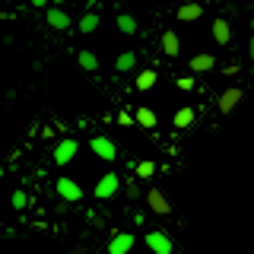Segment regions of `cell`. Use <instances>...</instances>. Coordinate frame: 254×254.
Instances as JSON below:
<instances>
[{"label": "cell", "mask_w": 254, "mask_h": 254, "mask_svg": "<svg viewBox=\"0 0 254 254\" xmlns=\"http://www.w3.org/2000/svg\"><path fill=\"white\" fill-rule=\"evenodd\" d=\"M118 124H121V127H133V124H137V118H133L130 111H121V115H118Z\"/></svg>", "instance_id": "25"}, {"label": "cell", "mask_w": 254, "mask_h": 254, "mask_svg": "<svg viewBox=\"0 0 254 254\" xmlns=\"http://www.w3.org/2000/svg\"><path fill=\"white\" fill-rule=\"evenodd\" d=\"M248 54H251V61H254V32H251V42H248Z\"/></svg>", "instance_id": "29"}, {"label": "cell", "mask_w": 254, "mask_h": 254, "mask_svg": "<svg viewBox=\"0 0 254 254\" xmlns=\"http://www.w3.org/2000/svg\"><path fill=\"white\" fill-rule=\"evenodd\" d=\"M45 22H48L51 29H58V32H67L70 26H73L70 13H67V10H61V6H45Z\"/></svg>", "instance_id": "9"}, {"label": "cell", "mask_w": 254, "mask_h": 254, "mask_svg": "<svg viewBox=\"0 0 254 254\" xmlns=\"http://www.w3.org/2000/svg\"><path fill=\"white\" fill-rule=\"evenodd\" d=\"M175 16H178L181 22H197V19L203 16V3H197V0H190V3H181Z\"/></svg>", "instance_id": "15"}, {"label": "cell", "mask_w": 254, "mask_h": 254, "mask_svg": "<svg viewBox=\"0 0 254 254\" xmlns=\"http://www.w3.org/2000/svg\"><path fill=\"white\" fill-rule=\"evenodd\" d=\"M121 190L127 194V200H140V197H143V190H140V185H137V178H127Z\"/></svg>", "instance_id": "21"}, {"label": "cell", "mask_w": 254, "mask_h": 254, "mask_svg": "<svg viewBox=\"0 0 254 254\" xmlns=\"http://www.w3.org/2000/svg\"><path fill=\"white\" fill-rule=\"evenodd\" d=\"M133 172H137V178H153V175H156V162L143 159V162H137V165H133Z\"/></svg>", "instance_id": "22"}, {"label": "cell", "mask_w": 254, "mask_h": 254, "mask_svg": "<svg viewBox=\"0 0 254 254\" xmlns=\"http://www.w3.org/2000/svg\"><path fill=\"white\" fill-rule=\"evenodd\" d=\"M89 149H92L99 159H105V162H115V159H118V146H115L108 137H102V133H95V137L89 140Z\"/></svg>", "instance_id": "8"}, {"label": "cell", "mask_w": 254, "mask_h": 254, "mask_svg": "<svg viewBox=\"0 0 254 254\" xmlns=\"http://www.w3.org/2000/svg\"><path fill=\"white\" fill-rule=\"evenodd\" d=\"M10 203H13V210H26V206H29V194H26V190H13V197H10Z\"/></svg>", "instance_id": "23"}, {"label": "cell", "mask_w": 254, "mask_h": 254, "mask_svg": "<svg viewBox=\"0 0 254 254\" xmlns=\"http://www.w3.org/2000/svg\"><path fill=\"white\" fill-rule=\"evenodd\" d=\"M251 79H254V70H251Z\"/></svg>", "instance_id": "32"}, {"label": "cell", "mask_w": 254, "mask_h": 254, "mask_svg": "<svg viewBox=\"0 0 254 254\" xmlns=\"http://www.w3.org/2000/svg\"><path fill=\"white\" fill-rule=\"evenodd\" d=\"M159 48H162L165 58H178V54H181V35L175 29H165L162 38H159Z\"/></svg>", "instance_id": "11"}, {"label": "cell", "mask_w": 254, "mask_h": 254, "mask_svg": "<svg viewBox=\"0 0 254 254\" xmlns=\"http://www.w3.org/2000/svg\"><path fill=\"white\" fill-rule=\"evenodd\" d=\"M118 29H121L124 35H133V32H137V19H133L130 13H118Z\"/></svg>", "instance_id": "20"}, {"label": "cell", "mask_w": 254, "mask_h": 254, "mask_svg": "<svg viewBox=\"0 0 254 254\" xmlns=\"http://www.w3.org/2000/svg\"><path fill=\"white\" fill-rule=\"evenodd\" d=\"M188 67H190V73H210V70H216V58L210 51H200L188 61Z\"/></svg>", "instance_id": "12"}, {"label": "cell", "mask_w": 254, "mask_h": 254, "mask_svg": "<svg viewBox=\"0 0 254 254\" xmlns=\"http://www.w3.org/2000/svg\"><path fill=\"white\" fill-rule=\"evenodd\" d=\"M76 29L83 32V35H92V32L99 29V13H95V10H86L83 16H79V26Z\"/></svg>", "instance_id": "18"}, {"label": "cell", "mask_w": 254, "mask_h": 254, "mask_svg": "<svg viewBox=\"0 0 254 254\" xmlns=\"http://www.w3.org/2000/svg\"><path fill=\"white\" fill-rule=\"evenodd\" d=\"M121 188H124V178H121V175H115V172H105L99 181H95L92 194H95V200H111V197H115Z\"/></svg>", "instance_id": "1"}, {"label": "cell", "mask_w": 254, "mask_h": 254, "mask_svg": "<svg viewBox=\"0 0 254 254\" xmlns=\"http://www.w3.org/2000/svg\"><path fill=\"white\" fill-rule=\"evenodd\" d=\"M32 6H38V10H45V6H48V0H32Z\"/></svg>", "instance_id": "28"}, {"label": "cell", "mask_w": 254, "mask_h": 254, "mask_svg": "<svg viewBox=\"0 0 254 254\" xmlns=\"http://www.w3.org/2000/svg\"><path fill=\"white\" fill-rule=\"evenodd\" d=\"M0 229H3V222H0Z\"/></svg>", "instance_id": "33"}, {"label": "cell", "mask_w": 254, "mask_h": 254, "mask_svg": "<svg viewBox=\"0 0 254 254\" xmlns=\"http://www.w3.org/2000/svg\"><path fill=\"white\" fill-rule=\"evenodd\" d=\"M133 245H137L133 232H124V229H118V232H111V238H108V254H130Z\"/></svg>", "instance_id": "6"}, {"label": "cell", "mask_w": 254, "mask_h": 254, "mask_svg": "<svg viewBox=\"0 0 254 254\" xmlns=\"http://www.w3.org/2000/svg\"><path fill=\"white\" fill-rule=\"evenodd\" d=\"M133 67H137V51H121L115 58V70H118V73H130Z\"/></svg>", "instance_id": "17"}, {"label": "cell", "mask_w": 254, "mask_h": 254, "mask_svg": "<svg viewBox=\"0 0 254 254\" xmlns=\"http://www.w3.org/2000/svg\"><path fill=\"white\" fill-rule=\"evenodd\" d=\"M58 197H64V200H70V203H79L83 200V185H79L76 178H58Z\"/></svg>", "instance_id": "7"}, {"label": "cell", "mask_w": 254, "mask_h": 254, "mask_svg": "<svg viewBox=\"0 0 254 254\" xmlns=\"http://www.w3.org/2000/svg\"><path fill=\"white\" fill-rule=\"evenodd\" d=\"M251 29H254V16H251Z\"/></svg>", "instance_id": "31"}, {"label": "cell", "mask_w": 254, "mask_h": 254, "mask_svg": "<svg viewBox=\"0 0 254 254\" xmlns=\"http://www.w3.org/2000/svg\"><path fill=\"white\" fill-rule=\"evenodd\" d=\"M143 200H146L149 213H156V216H172V203H169V197H165L159 188H149L146 194H143Z\"/></svg>", "instance_id": "5"}, {"label": "cell", "mask_w": 254, "mask_h": 254, "mask_svg": "<svg viewBox=\"0 0 254 254\" xmlns=\"http://www.w3.org/2000/svg\"><path fill=\"white\" fill-rule=\"evenodd\" d=\"M175 86H178V89H185V92H190L197 86V79L194 76H178V79H175Z\"/></svg>", "instance_id": "24"}, {"label": "cell", "mask_w": 254, "mask_h": 254, "mask_svg": "<svg viewBox=\"0 0 254 254\" xmlns=\"http://www.w3.org/2000/svg\"><path fill=\"white\" fill-rule=\"evenodd\" d=\"M99 3L102 0H86V10H99Z\"/></svg>", "instance_id": "27"}, {"label": "cell", "mask_w": 254, "mask_h": 254, "mask_svg": "<svg viewBox=\"0 0 254 254\" xmlns=\"http://www.w3.org/2000/svg\"><path fill=\"white\" fill-rule=\"evenodd\" d=\"M0 178H3V165H0Z\"/></svg>", "instance_id": "30"}, {"label": "cell", "mask_w": 254, "mask_h": 254, "mask_svg": "<svg viewBox=\"0 0 254 254\" xmlns=\"http://www.w3.org/2000/svg\"><path fill=\"white\" fill-rule=\"evenodd\" d=\"M146 248L153 251V254H175V242H172V235L169 232H162V229H153V232H146Z\"/></svg>", "instance_id": "2"}, {"label": "cell", "mask_w": 254, "mask_h": 254, "mask_svg": "<svg viewBox=\"0 0 254 254\" xmlns=\"http://www.w3.org/2000/svg\"><path fill=\"white\" fill-rule=\"evenodd\" d=\"M194 118H197V111L190 108V105H185V108H178L175 111V118H172V124L178 127V130H188L190 124H194Z\"/></svg>", "instance_id": "16"}, {"label": "cell", "mask_w": 254, "mask_h": 254, "mask_svg": "<svg viewBox=\"0 0 254 254\" xmlns=\"http://www.w3.org/2000/svg\"><path fill=\"white\" fill-rule=\"evenodd\" d=\"M76 149H79V143L73 140V137H64L58 146L51 149V159H54V165L58 169H64V165H70L73 162V156H76Z\"/></svg>", "instance_id": "3"}, {"label": "cell", "mask_w": 254, "mask_h": 254, "mask_svg": "<svg viewBox=\"0 0 254 254\" xmlns=\"http://www.w3.org/2000/svg\"><path fill=\"white\" fill-rule=\"evenodd\" d=\"M242 99H245L242 86H229V89H222V92H219V99H216L219 115H232V111L242 105Z\"/></svg>", "instance_id": "4"}, {"label": "cell", "mask_w": 254, "mask_h": 254, "mask_svg": "<svg viewBox=\"0 0 254 254\" xmlns=\"http://www.w3.org/2000/svg\"><path fill=\"white\" fill-rule=\"evenodd\" d=\"M133 118H137V127H146V130H153V127H159V115L149 105H140L133 108Z\"/></svg>", "instance_id": "14"}, {"label": "cell", "mask_w": 254, "mask_h": 254, "mask_svg": "<svg viewBox=\"0 0 254 254\" xmlns=\"http://www.w3.org/2000/svg\"><path fill=\"white\" fill-rule=\"evenodd\" d=\"M210 35H213V42L226 48L229 42H232V22L226 19V16H219V19H213L210 22Z\"/></svg>", "instance_id": "10"}, {"label": "cell", "mask_w": 254, "mask_h": 254, "mask_svg": "<svg viewBox=\"0 0 254 254\" xmlns=\"http://www.w3.org/2000/svg\"><path fill=\"white\" fill-rule=\"evenodd\" d=\"M156 83H159V73H156L153 67H146V70H140V73H133V89H137V92H149Z\"/></svg>", "instance_id": "13"}, {"label": "cell", "mask_w": 254, "mask_h": 254, "mask_svg": "<svg viewBox=\"0 0 254 254\" xmlns=\"http://www.w3.org/2000/svg\"><path fill=\"white\" fill-rule=\"evenodd\" d=\"M76 64L83 70H89V73H95V70H99V58H95V51H79L76 54Z\"/></svg>", "instance_id": "19"}, {"label": "cell", "mask_w": 254, "mask_h": 254, "mask_svg": "<svg viewBox=\"0 0 254 254\" xmlns=\"http://www.w3.org/2000/svg\"><path fill=\"white\" fill-rule=\"evenodd\" d=\"M222 73H226V76H235L238 73V61L235 64H226V67H222Z\"/></svg>", "instance_id": "26"}]
</instances>
